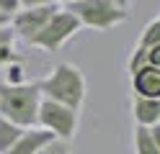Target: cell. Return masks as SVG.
Returning <instances> with one entry per match:
<instances>
[{
	"instance_id": "1",
	"label": "cell",
	"mask_w": 160,
	"mask_h": 154,
	"mask_svg": "<svg viewBox=\"0 0 160 154\" xmlns=\"http://www.w3.org/2000/svg\"><path fill=\"white\" fill-rule=\"evenodd\" d=\"M39 90H42V98L62 103L72 110H80V105L85 103L88 85H85V75L75 64L59 62V64L52 67V72L47 77L39 80Z\"/></svg>"
},
{
	"instance_id": "2",
	"label": "cell",
	"mask_w": 160,
	"mask_h": 154,
	"mask_svg": "<svg viewBox=\"0 0 160 154\" xmlns=\"http://www.w3.org/2000/svg\"><path fill=\"white\" fill-rule=\"evenodd\" d=\"M39 105H42V90L36 82H18V85H8L0 82V116L8 121L18 123L21 128H34Z\"/></svg>"
},
{
	"instance_id": "3",
	"label": "cell",
	"mask_w": 160,
	"mask_h": 154,
	"mask_svg": "<svg viewBox=\"0 0 160 154\" xmlns=\"http://www.w3.org/2000/svg\"><path fill=\"white\" fill-rule=\"evenodd\" d=\"M67 10H72V16L80 21V28L85 26L93 31H111L129 18V10L119 8L114 0H75Z\"/></svg>"
},
{
	"instance_id": "4",
	"label": "cell",
	"mask_w": 160,
	"mask_h": 154,
	"mask_svg": "<svg viewBox=\"0 0 160 154\" xmlns=\"http://www.w3.org/2000/svg\"><path fill=\"white\" fill-rule=\"evenodd\" d=\"M78 31H80V21L72 16V10L57 8L52 13V18L47 21V26L39 31V36L31 41V46L47 51V54H54V51L62 49Z\"/></svg>"
},
{
	"instance_id": "5",
	"label": "cell",
	"mask_w": 160,
	"mask_h": 154,
	"mask_svg": "<svg viewBox=\"0 0 160 154\" xmlns=\"http://www.w3.org/2000/svg\"><path fill=\"white\" fill-rule=\"evenodd\" d=\"M36 123H39V128L49 131L54 139H67V141H72L75 131H78V110L62 105V103H54V100L42 98Z\"/></svg>"
},
{
	"instance_id": "6",
	"label": "cell",
	"mask_w": 160,
	"mask_h": 154,
	"mask_svg": "<svg viewBox=\"0 0 160 154\" xmlns=\"http://www.w3.org/2000/svg\"><path fill=\"white\" fill-rule=\"evenodd\" d=\"M57 5H39V8H21L18 13L11 18V31L16 39H21L23 44H31L39 36V31L47 26V21L52 18Z\"/></svg>"
},
{
	"instance_id": "7",
	"label": "cell",
	"mask_w": 160,
	"mask_h": 154,
	"mask_svg": "<svg viewBox=\"0 0 160 154\" xmlns=\"http://www.w3.org/2000/svg\"><path fill=\"white\" fill-rule=\"evenodd\" d=\"M129 75H132V90H134L137 98L160 100V69L145 64L134 72H129Z\"/></svg>"
},
{
	"instance_id": "8",
	"label": "cell",
	"mask_w": 160,
	"mask_h": 154,
	"mask_svg": "<svg viewBox=\"0 0 160 154\" xmlns=\"http://www.w3.org/2000/svg\"><path fill=\"white\" fill-rule=\"evenodd\" d=\"M52 139L54 136L49 131H44V128H36V126L34 128H23L21 139L13 144V149L8 152V154H39Z\"/></svg>"
},
{
	"instance_id": "9",
	"label": "cell",
	"mask_w": 160,
	"mask_h": 154,
	"mask_svg": "<svg viewBox=\"0 0 160 154\" xmlns=\"http://www.w3.org/2000/svg\"><path fill=\"white\" fill-rule=\"evenodd\" d=\"M132 116L137 121V126L152 128L160 123V100L152 98H132Z\"/></svg>"
},
{
	"instance_id": "10",
	"label": "cell",
	"mask_w": 160,
	"mask_h": 154,
	"mask_svg": "<svg viewBox=\"0 0 160 154\" xmlns=\"http://www.w3.org/2000/svg\"><path fill=\"white\" fill-rule=\"evenodd\" d=\"M21 133H23V128L18 126V123L8 121L5 116H0V154H8V152H11L13 144L21 139Z\"/></svg>"
},
{
	"instance_id": "11",
	"label": "cell",
	"mask_w": 160,
	"mask_h": 154,
	"mask_svg": "<svg viewBox=\"0 0 160 154\" xmlns=\"http://www.w3.org/2000/svg\"><path fill=\"white\" fill-rule=\"evenodd\" d=\"M16 36L11 28H0V69H5L11 62H16Z\"/></svg>"
},
{
	"instance_id": "12",
	"label": "cell",
	"mask_w": 160,
	"mask_h": 154,
	"mask_svg": "<svg viewBox=\"0 0 160 154\" xmlns=\"http://www.w3.org/2000/svg\"><path fill=\"white\" fill-rule=\"evenodd\" d=\"M134 46L137 49H145V51L160 46V18H152L150 23H145V28H142V34H139Z\"/></svg>"
},
{
	"instance_id": "13",
	"label": "cell",
	"mask_w": 160,
	"mask_h": 154,
	"mask_svg": "<svg viewBox=\"0 0 160 154\" xmlns=\"http://www.w3.org/2000/svg\"><path fill=\"white\" fill-rule=\"evenodd\" d=\"M134 154H160L152 133L145 126H134Z\"/></svg>"
},
{
	"instance_id": "14",
	"label": "cell",
	"mask_w": 160,
	"mask_h": 154,
	"mask_svg": "<svg viewBox=\"0 0 160 154\" xmlns=\"http://www.w3.org/2000/svg\"><path fill=\"white\" fill-rule=\"evenodd\" d=\"M39 154H72V141H67V139H52Z\"/></svg>"
},
{
	"instance_id": "15",
	"label": "cell",
	"mask_w": 160,
	"mask_h": 154,
	"mask_svg": "<svg viewBox=\"0 0 160 154\" xmlns=\"http://www.w3.org/2000/svg\"><path fill=\"white\" fill-rule=\"evenodd\" d=\"M18 10H21V5H18V0H0V13L8 16V18H13Z\"/></svg>"
},
{
	"instance_id": "16",
	"label": "cell",
	"mask_w": 160,
	"mask_h": 154,
	"mask_svg": "<svg viewBox=\"0 0 160 154\" xmlns=\"http://www.w3.org/2000/svg\"><path fill=\"white\" fill-rule=\"evenodd\" d=\"M147 64L155 67V69H160V46H155V49L147 51Z\"/></svg>"
},
{
	"instance_id": "17",
	"label": "cell",
	"mask_w": 160,
	"mask_h": 154,
	"mask_svg": "<svg viewBox=\"0 0 160 154\" xmlns=\"http://www.w3.org/2000/svg\"><path fill=\"white\" fill-rule=\"evenodd\" d=\"M21 8H39V5H49V0H18Z\"/></svg>"
},
{
	"instance_id": "18",
	"label": "cell",
	"mask_w": 160,
	"mask_h": 154,
	"mask_svg": "<svg viewBox=\"0 0 160 154\" xmlns=\"http://www.w3.org/2000/svg\"><path fill=\"white\" fill-rule=\"evenodd\" d=\"M150 133H152V139H155L158 149H160V123H158V126H152V128H150Z\"/></svg>"
},
{
	"instance_id": "19",
	"label": "cell",
	"mask_w": 160,
	"mask_h": 154,
	"mask_svg": "<svg viewBox=\"0 0 160 154\" xmlns=\"http://www.w3.org/2000/svg\"><path fill=\"white\" fill-rule=\"evenodd\" d=\"M49 3H52V5H57V8H59V5H62V8H67V5H72L75 0H49Z\"/></svg>"
},
{
	"instance_id": "20",
	"label": "cell",
	"mask_w": 160,
	"mask_h": 154,
	"mask_svg": "<svg viewBox=\"0 0 160 154\" xmlns=\"http://www.w3.org/2000/svg\"><path fill=\"white\" fill-rule=\"evenodd\" d=\"M114 3H116L119 8H124V10H129V8H132V3H134V0H114Z\"/></svg>"
},
{
	"instance_id": "21",
	"label": "cell",
	"mask_w": 160,
	"mask_h": 154,
	"mask_svg": "<svg viewBox=\"0 0 160 154\" xmlns=\"http://www.w3.org/2000/svg\"><path fill=\"white\" fill-rule=\"evenodd\" d=\"M8 23H11V18H8V16H3V13H0V28H5Z\"/></svg>"
}]
</instances>
